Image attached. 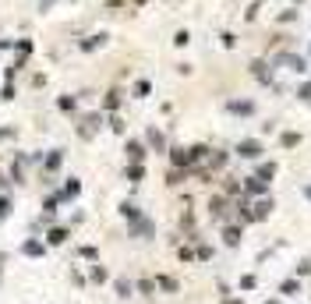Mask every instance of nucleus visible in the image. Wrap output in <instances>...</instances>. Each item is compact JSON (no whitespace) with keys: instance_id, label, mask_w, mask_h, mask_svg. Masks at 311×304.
I'll return each instance as SVG.
<instances>
[{"instance_id":"1","label":"nucleus","mask_w":311,"mask_h":304,"mask_svg":"<svg viewBox=\"0 0 311 304\" xmlns=\"http://www.w3.org/2000/svg\"><path fill=\"white\" fill-rule=\"evenodd\" d=\"M43 240H46V248H60V244L68 240V227H50Z\"/></svg>"},{"instance_id":"2","label":"nucleus","mask_w":311,"mask_h":304,"mask_svg":"<svg viewBox=\"0 0 311 304\" xmlns=\"http://www.w3.org/2000/svg\"><path fill=\"white\" fill-rule=\"evenodd\" d=\"M96 128H99V113H88V117H81L78 135H81V138H92V135H96Z\"/></svg>"},{"instance_id":"3","label":"nucleus","mask_w":311,"mask_h":304,"mask_svg":"<svg viewBox=\"0 0 311 304\" xmlns=\"http://www.w3.org/2000/svg\"><path fill=\"white\" fill-rule=\"evenodd\" d=\"M43 251H46V240H36V237H32V240L21 244V255H28V258H39Z\"/></svg>"},{"instance_id":"4","label":"nucleus","mask_w":311,"mask_h":304,"mask_svg":"<svg viewBox=\"0 0 311 304\" xmlns=\"http://www.w3.org/2000/svg\"><path fill=\"white\" fill-rule=\"evenodd\" d=\"M60 163H64V152L53 149L50 156H46V173H57V170H60Z\"/></svg>"},{"instance_id":"5","label":"nucleus","mask_w":311,"mask_h":304,"mask_svg":"<svg viewBox=\"0 0 311 304\" xmlns=\"http://www.w3.org/2000/svg\"><path fill=\"white\" fill-rule=\"evenodd\" d=\"M11 209H14V202H11V195L4 191V195H0V223H7V220H11Z\"/></svg>"},{"instance_id":"6","label":"nucleus","mask_w":311,"mask_h":304,"mask_svg":"<svg viewBox=\"0 0 311 304\" xmlns=\"http://www.w3.org/2000/svg\"><path fill=\"white\" fill-rule=\"evenodd\" d=\"M128 156H131L135 163H142V159H145V145H142V142H128Z\"/></svg>"},{"instance_id":"7","label":"nucleus","mask_w":311,"mask_h":304,"mask_svg":"<svg viewBox=\"0 0 311 304\" xmlns=\"http://www.w3.org/2000/svg\"><path fill=\"white\" fill-rule=\"evenodd\" d=\"M78 191H81V184H78V180H68V188H64V191L57 195V202H60V198H75Z\"/></svg>"},{"instance_id":"8","label":"nucleus","mask_w":311,"mask_h":304,"mask_svg":"<svg viewBox=\"0 0 311 304\" xmlns=\"http://www.w3.org/2000/svg\"><path fill=\"white\" fill-rule=\"evenodd\" d=\"M103 43H106V36H92V39H85V43H81V50L88 53V50H99Z\"/></svg>"},{"instance_id":"9","label":"nucleus","mask_w":311,"mask_h":304,"mask_svg":"<svg viewBox=\"0 0 311 304\" xmlns=\"http://www.w3.org/2000/svg\"><path fill=\"white\" fill-rule=\"evenodd\" d=\"M57 106H60V110H64V113H75L78 99H75V96H60V103H57Z\"/></svg>"},{"instance_id":"10","label":"nucleus","mask_w":311,"mask_h":304,"mask_svg":"<svg viewBox=\"0 0 311 304\" xmlns=\"http://www.w3.org/2000/svg\"><path fill=\"white\" fill-rule=\"evenodd\" d=\"M103 106H106V110H117V106H120V92H106Z\"/></svg>"},{"instance_id":"11","label":"nucleus","mask_w":311,"mask_h":304,"mask_svg":"<svg viewBox=\"0 0 311 304\" xmlns=\"http://www.w3.org/2000/svg\"><path fill=\"white\" fill-rule=\"evenodd\" d=\"M240 152H244V156H258V145H255V142H244Z\"/></svg>"},{"instance_id":"12","label":"nucleus","mask_w":311,"mask_h":304,"mask_svg":"<svg viewBox=\"0 0 311 304\" xmlns=\"http://www.w3.org/2000/svg\"><path fill=\"white\" fill-rule=\"evenodd\" d=\"M0 99H14V81H11V78H7V85H4V96H0Z\"/></svg>"},{"instance_id":"13","label":"nucleus","mask_w":311,"mask_h":304,"mask_svg":"<svg viewBox=\"0 0 311 304\" xmlns=\"http://www.w3.org/2000/svg\"><path fill=\"white\" fill-rule=\"evenodd\" d=\"M128 177H131V180H142V166H138V163H135V166H128Z\"/></svg>"},{"instance_id":"14","label":"nucleus","mask_w":311,"mask_h":304,"mask_svg":"<svg viewBox=\"0 0 311 304\" xmlns=\"http://www.w3.org/2000/svg\"><path fill=\"white\" fill-rule=\"evenodd\" d=\"M120 212H124V216H128V220H131V216H138V209H135V205H131V202H124V205H120Z\"/></svg>"},{"instance_id":"15","label":"nucleus","mask_w":311,"mask_h":304,"mask_svg":"<svg viewBox=\"0 0 311 304\" xmlns=\"http://www.w3.org/2000/svg\"><path fill=\"white\" fill-rule=\"evenodd\" d=\"M159 287H163V290H177V283H173L170 276H159Z\"/></svg>"},{"instance_id":"16","label":"nucleus","mask_w":311,"mask_h":304,"mask_svg":"<svg viewBox=\"0 0 311 304\" xmlns=\"http://www.w3.org/2000/svg\"><path fill=\"white\" fill-rule=\"evenodd\" d=\"M103 280H106V272H103V269L96 265V269H92V283H103Z\"/></svg>"},{"instance_id":"17","label":"nucleus","mask_w":311,"mask_h":304,"mask_svg":"<svg viewBox=\"0 0 311 304\" xmlns=\"http://www.w3.org/2000/svg\"><path fill=\"white\" fill-rule=\"evenodd\" d=\"M7 188H11V177H4V173H0V191H7Z\"/></svg>"},{"instance_id":"18","label":"nucleus","mask_w":311,"mask_h":304,"mask_svg":"<svg viewBox=\"0 0 311 304\" xmlns=\"http://www.w3.org/2000/svg\"><path fill=\"white\" fill-rule=\"evenodd\" d=\"M0 138H14V128H0Z\"/></svg>"},{"instance_id":"19","label":"nucleus","mask_w":311,"mask_h":304,"mask_svg":"<svg viewBox=\"0 0 311 304\" xmlns=\"http://www.w3.org/2000/svg\"><path fill=\"white\" fill-rule=\"evenodd\" d=\"M138 4H142V0H138Z\"/></svg>"}]
</instances>
